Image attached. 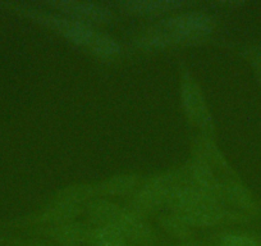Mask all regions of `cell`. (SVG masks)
Listing matches in <instances>:
<instances>
[{
    "label": "cell",
    "mask_w": 261,
    "mask_h": 246,
    "mask_svg": "<svg viewBox=\"0 0 261 246\" xmlns=\"http://www.w3.org/2000/svg\"><path fill=\"white\" fill-rule=\"evenodd\" d=\"M7 7L16 13L57 32L67 41L82 47L99 59L113 60L122 53V46L117 40L104 32L97 31L91 24L30 4L8 3Z\"/></svg>",
    "instance_id": "cell-1"
},
{
    "label": "cell",
    "mask_w": 261,
    "mask_h": 246,
    "mask_svg": "<svg viewBox=\"0 0 261 246\" xmlns=\"http://www.w3.org/2000/svg\"><path fill=\"white\" fill-rule=\"evenodd\" d=\"M90 226H112L124 235L129 246H154L156 233L146 218L130 210L127 205L102 198H95L84 207Z\"/></svg>",
    "instance_id": "cell-2"
},
{
    "label": "cell",
    "mask_w": 261,
    "mask_h": 246,
    "mask_svg": "<svg viewBox=\"0 0 261 246\" xmlns=\"http://www.w3.org/2000/svg\"><path fill=\"white\" fill-rule=\"evenodd\" d=\"M183 182H187L183 168L155 173L142 181L136 191L128 199L127 207L145 218L158 214L165 208L170 190Z\"/></svg>",
    "instance_id": "cell-3"
},
{
    "label": "cell",
    "mask_w": 261,
    "mask_h": 246,
    "mask_svg": "<svg viewBox=\"0 0 261 246\" xmlns=\"http://www.w3.org/2000/svg\"><path fill=\"white\" fill-rule=\"evenodd\" d=\"M179 92L183 112L191 125L199 129L201 134L212 136L214 132V118L201 86L185 64L180 66Z\"/></svg>",
    "instance_id": "cell-4"
},
{
    "label": "cell",
    "mask_w": 261,
    "mask_h": 246,
    "mask_svg": "<svg viewBox=\"0 0 261 246\" xmlns=\"http://www.w3.org/2000/svg\"><path fill=\"white\" fill-rule=\"evenodd\" d=\"M215 19L201 11H185L162 19L156 26L185 40L188 45L204 41L215 29Z\"/></svg>",
    "instance_id": "cell-5"
},
{
    "label": "cell",
    "mask_w": 261,
    "mask_h": 246,
    "mask_svg": "<svg viewBox=\"0 0 261 246\" xmlns=\"http://www.w3.org/2000/svg\"><path fill=\"white\" fill-rule=\"evenodd\" d=\"M45 6L59 12L65 17L87 24H109L114 22V12L109 7L96 2L86 0H54L47 2Z\"/></svg>",
    "instance_id": "cell-6"
},
{
    "label": "cell",
    "mask_w": 261,
    "mask_h": 246,
    "mask_svg": "<svg viewBox=\"0 0 261 246\" xmlns=\"http://www.w3.org/2000/svg\"><path fill=\"white\" fill-rule=\"evenodd\" d=\"M191 153L192 157L196 159L201 160L205 164L209 165L219 177H237L236 172L233 170L232 165L224 157L222 150L218 147L214 140L210 135L200 134L193 139L192 145H191Z\"/></svg>",
    "instance_id": "cell-7"
},
{
    "label": "cell",
    "mask_w": 261,
    "mask_h": 246,
    "mask_svg": "<svg viewBox=\"0 0 261 246\" xmlns=\"http://www.w3.org/2000/svg\"><path fill=\"white\" fill-rule=\"evenodd\" d=\"M182 168L188 183H191L192 186L197 187L205 194L210 195L223 204L222 177H219L209 165H206L201 160L191 157V159L187 160Z\"/></svg>",
    "instance_id": "cell-8"
},
{
    "label": "cell",
    "mask_w": 261,
    "mask_h": 246,
    "mask_svg": "<svg viewBox=\"0 0 261 246\" xmlns=\"http://www.w3.org/2000/svg\"><path fill=\"white\" fill-rule=\"evenodd\" d=\"M81 214H84V208L55 204V203L50 202L46 207L42 208L39 212L21 218L18 223L23 226H35V227L44 228L49 227V226L73 222V220H77V218Z\"/></svg>",
    "instance_id": "cell-9"
},
{
    "label": "cell",
    "mask_w": 261,
    "mask_h": 246,
    "mask_svg": "<svg viewBox=\"0 0 261 246\" xmlns=\"http://www.w3.org/2000/svg\"><path fill=\"white\" fill-rule=\"evenodd\" d=\"M91 226L87 222L63 223V225L49 226L39 228L37 232L44 236L45 240L50 241L55 246H81L86 245Z\"/></svg>",
    "instance_id": "cell-10"
},
{
    "label": "cell",
    "mask_w": 261,
    "mask_h": 246,
    "mask_svg": "<svg viewBox=\"0 0 261 246\" xmlns=\"http://www.w3.org/2000/svg\"><path fill=\"white\" fill-rule=\"evenodd\" d=\"M122 13L137 17L162 16L168 13H178L187 3L179 0H124L114 3Z\"/></svg>",
    "instance_id": "cell-11"
},
{
    "label": "cell",
    "mask_w": 261,
    "mask_h": 246,
    "mask_svg": "<svg viewBox=\"0 0 261 246\" xmlns=\"http://www.w3.org/2000/svg\"><path fill=\"white\" fill-rule=\"evenodd\" d=\"M141 182L142 180L139 173H117L95 183L96 198L109 200L117 198H129L141 185Z\"/></svg>",
    "instance_id": "cell-12"
},
{
    "label": "cell",
    "mask_w": 261,
    "mask_h": 246,
    "mask_svg": "<svg viewBox=\"0 0 261 246\" xmlns=\"http://www.w3.org/2000/svg\"><path fill=\"white\" fill-rule=\"evenodd\" d=\"M223 204L229 207L230 209L237 210L245 215H255L257 213V205L255 199L248 191L247 187L238 180V177L222 178Z\"/></svg>",
    "instance_id": "cell-13"
},
{
    "label": "cell",
    "mask_w": 261,
    "mask_h": 246,
    "mask_svg": "<svg viewBox=\"0 0 261 246\" xmlns=\"http://www.w3.org/2000/svg\"><path fill=\"white\" fill-rule=\"evenodd\" d=\"M95 198H96L95 183L79 182L71 183L68 186L58 190L53 196L51 203L84 208L87 203L91 202Z\"/></svg>",
    "instance_id": "cell-14"
},
{
    "label": "cell",
    "mask_w": 261,
    "mask_h": 246,
    "mask_svg": "<svg viewBox=\"0 0 261 246\" xmlns=\"http://www.w3.org/2000/svg\"><path fill=\"white\" fill-rule=\"evenodd\" d=\"M87 246H129L120 231L112 226H91Z\"/></svg>",
    "instance_id": "cell-15"
},
{
    "label": "cell",
    "mask_w": 261,
    "mask_h": 246,
    "mask_svg": "<svg viewBox=\"0 0 261 246\" xmlns=\"http://www.w3.org/2000/svg\"><path fill=\"white\" fill-rule=\"evenodd\" d=\"M158 223L162 227V230L165 233L174 237L177 240L183 241H190L193 235V228L186 222H183L178 215L173 214V213H165V214H160L158 217Z\"/></svg>",
    "instance_id": "cell-16"
},
{
    "label": "cell",
    "mask_w": 261,
    "mask_h": 246,
    "mask_svg": "<svg viewBox=\"0 0 261 246\" xmlns=\"http://www.w3.org/2000/svg\"><path fill=\"white\" fill-rule=\"evenodd\" d=\"M260 241L242 232L223 233L218 240V246H257Z\"/></svg>",
    "instance_id": "cell-17"
},
{
    "label": "cell",
    "mask_w": 261,
    "mask_h": 246,
    "mask_svg": "<svg viewBox=\"0 0 261 246\" xmlns=\"http://www.w3.org/2000/svg\"><path fill=\"white\" fill-rule=\"evenodd\" d=\"M8 246H55L45 238H11L7 241Z\"/></svg>",
    "instance_id": "cell-18"
},
{
    "label": "cell",
    "mask_w": 261,
    "mask_h": 246,
    "mask_svg": "<svg viewBox=\"0 0 261 246\" xmlns=\"http://www.w3.org/2000/svg\"><path fill=\"white\" fill-rule=\"evenodd\" d=\"M248 54H250V60L251 63L253 64V67H255V69L261 71V50L252 49L248 52Z\"/></svg>",
    "instance_id": "cell-19"
},
{
    "label": "cell",
    "mask_w": 261,
    "mask_h": 246,
    "mask_svg": "<svg viewBox=\"0 0 261 246\" xmlns=\"http://www.w3.org/2000/svg\"><path fill=\"white\" fill-rule=\"evenodd\" d=\"M177 246H206L205 243L200 242V241H183L182 243H179V245Z\"/></svg>",
    "instance_id": "cell-20"
},
{
    "label": "cell",
    "mask_w": 261,
    "mask_h": 246,
    "mask_svg": "<svg viewBox=\"0 0 261 246\" xmlns=\"http://www.w3.org/2000/svg\"><path fill=\"white\" fill-rule=\"evenodd\" d=\"M256 75H257V79H258V81H260V84H261V71L256 69Z\"/></svg>",
    "instance_id": "cell-21"
},
{
    "label": "cell",
    "mask_w": 261,
    "mask_h": 246,
    "mask_svg": "<svg viewBox=\"0 0 261 246\" xmlns=\"http://www.w3.org/2000/svg\"><path fill=\"white\" fill-rule=\"evenodd\" d=\"M257 246H261V242H258V245Z\"/></svg>",
    "instance_id": "cell-22"
}]
</instances>
